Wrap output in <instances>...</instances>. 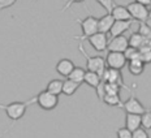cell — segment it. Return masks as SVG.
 <instances>
[{"label": "cell", "mask_w": 151, "mask_h": 138, "mask_svg": "<svg viewBox=\"0 0 151 138\" xmlns=\"http://www.w3.org/2000/svg\"><path fill=\"white\" fill-rule=\"evenodd\" d=\"M100 76L98 73H95V72H90V70H86V73H85V78H83V82L87 83L90 87H94V89H96V86L100 83Z\"/></svg>", "instance_id": "e0dca14e"}, {"label": "cell", "mask_w": 151, "mask_h": 138, "mask_svg": "<svg viewBox=\"0 0 151 138\" xmlns=\"http://www.w3.org/2000/svg\"><path fill=\"white\" fill-rule=\"evenodd\" d=\"M16 3H17V0H0V11L12 7V5L16 4Z\"/></svg>", "instance_id": "4dcf8cb0"}, {"label": "cell", "mask_w": 151, "mask_h": 138, "mask_svg": "<svg viewBox=\"0 0 151 138\" xmlns=\"http://www.w3.org/2000/svg\"><path fill=\"white\" fill-rule=\"evenodd\" d=\"M124 56H125V59H127L128 61H130V60H134V59H141V54H139V51H138L137 48H133V47H128L127 50H125L124 52Z\"/></svg>", "instance_id": "cb8c5ba5"}, {"label": "cell", "mask_w": 151, "mask_h": 138, "mask_svg": "<svg viewBox=\"0 0 151 138\" xmlns=\"http://www.w3.org/2000/svg\"><path fill=\"white\" fill-rule=\"evenodd\" d=\"M128 60L122 52H108L106 58V64L108 65L109 69H116V70H121L122 68L127 65Z\"/></svg>", "instance_id": "8992f818"}, {"label": "cell", "mask_w": 151, "mask_h": 138, "mask_svg": "<svg viewBox=\"0 0 151 138\" xmlns=\"http://www.w3.org/2000/svg\"><path fill=\"white\" fill-rule=\"evenodd\" d=\"M149 18H150V20H151V8L149 9Z\"/></svg>", "instance_id": "8d00e7d4"}, {"label": "cell", "mask_w": 151, "mask_h": 138, "mask_svg": "<svg viewBox=\"0 0 151 138\" xmlns=\"http://www.w3.org/2000/svg\"><path fill=\"white\" fill-rule=\"evenodd\" d=\"M9 129H11V128H8V129H7V130H5V132H3V133H1V134H0V138H1L3 136H4V134H5V133H7V132H9Z\"/></svg>", "instance_id": "d590c367"}, {"label": "cell", "mask_w": 151, "mask_h": 138, "mask_svg": "<svg viewBox=\"0 0 151 138\" xmlns=\"http://www.w3.org/2000/svg\"><path fill=\"white\" fill-rule=\"evenodd\" d=\"M85 0H68L67 3H65V5L61 8V12H65V11H68L69 8L72 7V4H74V3H83Z\"/></svg>", "instance_id": "d6a6232c"}, {"label": "cell", "mask_w": 151, "mask_h": 138, "mask_svg": "<svg viewBox=\"0 0 151 138\" xmlns=\"http://www.w3.org/2000/svg\"><path fill=\"white\" fill-rule=\"evenodd\" d=\"M117 138H133V132H130L127 126L120 128L117 130Z\"/></svg>", "instance_id": "83f0119b"}, {"label": "cell", "mask_w": 151, "mask_h": 138, "mask_svg": "<svg viewBox=\"0 0 151 138\" xmlns=\"http://www.w3.org/2000/svg\"><path fill=\"white\" fill-rule=\"evenodd\" d=\"M122 108L127 111V114H136V115H142L146 111V108L143 107L142 103L134 96V93L127 102L122 103Z\"/></svg>", "instance_id": "9c48e42d"}, {"label": "cell", "mask_w": 151, "mask_h": 138, "mask_svg": "<svg viewBox=\"0 0 151 138\" xmlns=\"http://www.w3.org/2000/svg\"><path fill=\"white\" fill-rule=\"evenodd\" d=\"M78 50L82 52V55L85 56V59H86V69H87V70L95 72V73H98L99 76L102 77L103 72H104V69H106V60H104V58H102V56H90L86 51H85L82 43H80Z\"/></svg>", "instance_id": "7a4b0ae2"}, {"label": "cell", "mask_w": 151, "mask_h": 138, "mask_svg": "<svg viewBox=\"0 0 151 138\" xmlns=\"http://www.w3.org/2000/svg\"><path fill=\"white\" fill-rule=\"evenodd\" d=\"M128 47H129L128 38L124 35H119L112 38L111 40H108L107 50H108V52H124Z\"/></svg>", "instance_id": "30bf717a"}, {"label": "cell", "mask_w": 151, "mask_h": 138, "mask_svg": "<svg viewBox=\"0 0 151 138\" xmlns=\"http://www.w3.org/2000/svg\"><path fill=\"white\" fill-rule=\"evenodd\" d=\"M146 25L151 29V20H150V18H147V20H146Z\"/></svg>", "instance_id": "e575fe53"}, {"label": "cell", "mask_w": 151, "mask_h": 138, "mask_svg": "<svg viewBox=\"0 0 151 138\" xmlns=\"http://www.w3.org/2000/svg\"><path fill=\"white\" fill-rule=\"evenodd\" d=\"M96 94H98V98L99 100H103L106 95V91H104V82L103 81H100V83L96 86Z\"/></svg>", "instance_id": "f546056e"}, {"label": "cell", "mask_w": 151, "mask_h": 138, "mask_svg": "<svg viewBox=\"0 0 151 138\" xmlns=\"http://www.w3.org/2000/svg\"><path fill=\"white\" fill-rule=\"evenodd\" d=\"M113 22H115V20H113L111 13H107L106 16L98 18V31L99 33H103V34H108Z\"/></svg>", "instance_id": "7c38bea8"}, {"label": "cell", "mask_w": 151, "mask_h": 138, "mask_svg": "<svg viewBox=\"0 0 151 138\" xmlns=\"http://www.w3.org/2000/svg\"><path fill=\"white\" fill-rule=\"evenodd\" d=\"M141 54V60L145 64H150L151 63V51H146V52H139Z\"/></svg>", "instance_id": "1f68e13d"}, {"label": "cell", "mask_w": 151, "mask_h": 138, "mask_svg": "<svg viewBox=\"0 0 151 138\" xmlns=\"http://www.w3.org/2000/svg\"><path fill=\"white\" fill-rule=\"evenodd\" d=\"M34 103H37V98L26 100V102H12V103H9V104H1V103H0V109L5 111V115H7L12 121H17L25 115L27 107L34 104Z\"/></svg>", "instance_id": "6da1fadb"}, {"label": "cell", "mask_w": 151, "mask_h": 138, "mask_svg": "<svg viewBox=\"0 0 151 138\" xmlns=\"http://www.w3.org/2000/svg\"><path fill=\"white\" fill-rule=\"evenodd\" d=\"M145 63L141 60V59H134V60L128 61V69L133 76H139V74L143 73L145 70Z\"/></svg>", "instance_id": "9a60e30c"}, {"label": "cell", "mask_w": 151, "mask_h": 138, "mask_svg": "<svg viewBox=\"0 0 151 138\" xmlns=\"http://www.w3.org/2000/svg\"><path fill=\"white\" fill-rule=\"evenodd\" d=\"M76 22L80 24L81 29H82V35L74 37V39H81V43H82V40L98 33V18L94 16H87L83 20H76Z\"/></svg>", "instance_id": "3957f363"}, {"label": "cell", "mask_w": 151, "mask_h": 138, "mask_svg": "<svg viewBox=\"0 0 151 138\" xmlns=\"http://www.w3.org/2000/svg\"><path fill=\"white\" fill-rule=\"evenodd\" d=\"M112 17L115 21H129V20H133L132 18L130 13L128 12L127 7H124V5H116L115 8L112 9L111 12Z\"/></svg>", "instance_id": "5bb4252c"}, {"label": "cell", "mask_w": 151, "mask_h": 138, "mask_svg": "<svg viewBox=\"0 0 151 138\" xmlns=\"http://www.w3.org/2000/svg\"><path fill=\"white\" fill-rule=\"evenodd\" d=\"M133 138H149V134H147L146 129H143V128L141 126L133 132Z\"/></svg>", "instance_id": "f1b7e54d"}, {"label": "cell", "mask_w": 151, "mask_h": 138, "mask_svg": "<svg viewBox=\"0 0 151 138\" xmlns=\"http://www.w3.org/2000/svg\"><path fill=\"white\" fill-rule=\"evenodd\" d=\"M73 69H74V64H73V61L69 60V59H61V60L56 64V72H58L60 76H64V77H68Z\"/></svg>", "instance_id": "4fadbf2b"}, {"label": "cell", "mask_w": 151, "mask_h": 138, "mask_svg": "<svg viewBox=\"0 0 151 138\" xmlns=\"http://www.w3.org/2000/svg\"><path fill=\"white\" fill-rule=\"evenodd\" d=\"M96 3H99L103 8L107 11V13H111L112 9L116 7L115 0H96Z\"/></svg>", "instance_id": "484cf974"}, {"label": "cell", "mask_w": 151, "mask_h": 138, "mask_svg": "<svg viewBox=\"0 0 151 138\" xmlns=\"http://www.w3.org/2000/svg\"><path fill=\"white\" fill-rule=\"evenodd\" d=\"M78 87H80V85H78L77 82H73V81H70V80H67V81L63 82V94L70 96V95H73V94L77 91Z\"/></svg>", "instance_id": "44dd1931"}, {"label": "cell", "mask_w": 151, "mask_h": 138, "mask_svg": "<svg viewBox=\"0 0 151 138\" xmlns=\"http://www.w3.org/2000/svg\"><path fill=\"white\" fill-rule=\"evenodd\" d=\"M85 73H86V70H85L83 68L74 67V69L70 72V74L68 76V80H70V81H73V82H77L78 85H81V83H83Z\"/></svg>", "instance_id": "ac0fdd59"}, {"label": "cell", "mask_w": 151, "mask_h": 138, "mask_svg": "<svg viewBox=\"0 0 151 138\" xmlns=\"http://www.w3.org/2000/svg\"><path fill=\"white\" fill-rule=\"evenodd\" d=\"M128 12L130 13L133 20H137L138 22H146V20L149 18V8L145 5L139 4V3H129L127 5Z\"/></svg>", "instance_id": "5b68a950"}, {"label": "cell", "mask_w": 151, "mask_h": 138, "mask_svg": "<svg viewBox=\"0 0 151 138\" xmlns=\"http://www.w3.org/2000/svg\"><path fill=\"white\" fill-rule=\"evenodd\" d=\"M35 98H37V104L39 106L40 108L46 109V111H52V109H55L59 104L58 95H53V94L48 93L47 90L40 91Z\"/></svg>", "instance_id": "277c9868"}, {"label": "cell", "mask_w": 151, "mask_h": 138, "mask_svg": "<svg viewBox=\"0 0 151 138\" xmlns=\"http://www.w3.org/2000/svg\"><path fill=\"white\" fill-rule=\"evenodd\" d=\"M143 37L139 33H133L130 37H129V39H128V43H129V47H133V48H139L141 46H142V43H143Z\"/></svg>", "instance_id": "7402d4cb"}, {"label": "cell", "mask_w": 151, "mask_h": 138, "mask_svg": "<svg viewBox=\"0 0 151 138\" xmlns=\"http://www.w3.org/2000/svg\"><path fill=\"white\" fill-rule=\"evenodd\" d=\"M125 126L130 132H134L138 128H141V115L136 114H127L125 119Z\"/></svg>", "instance_id": "2e32d148"}, {"label": "cell", "mask_w": 151, "mask_h": 138, "mask_svg": "<svg viewBox=\"0 0 151 138\" xmlns=\"http://www.w3.org/2000/svg\"><path fill=\"white\" fill-rule=\"evenodd\" d=\"M35 1H37V0H35Z\"/></svg>", "instance_id": "74e56055"}, {"label": "cell", "mask_w": 151, "mask_h": 138, "mask_svg": "<svg viewBox=\"0 0 151 138\" xmlns=\"http://www.w3.org/2000/svg\"><path fill=\"white\" fill-rule=\"evenodd\" d=\"M90 46H93V48L98 52H104L108 46V38H107V34L103 33H95L94 35H91L87 38Z\"/></svg>", "instance_id": "ba28073f"}, {"label": "cell", "mask_w": 151, "mask_h": 138, "mask_svg": "<svg viewBox=\"0 0 151 138\" xmlns=\"http://www.w3.org/2000/svg\"><path fill=\"white\" fill-rule=\"evenodd\" d=\"M63 82H64V81H61V80H52V81H50L48 85H47V87H46V90L48 93L53 94V95H58L59 96L63 93Z\"/></svg>", "instance_id": "d6986e66"}, {"label": "cell", "mask_w": 151, "mask_h": 138, "mask_svg": "<svg viewBox=\"0 0 151 138\" xmlns=\"http://www.w3.org/2000/svg\"><path fill=\"white\" fill-rule=\"evenodd\" d=\"M103 102L112 107H122V100L120 98V94H106Z\"/></svg>", "instance_id": "ffe728a7"}, {"label": "cell", "mask_w": 151, "mask_h": 138, "mask_svg": "<svg viewBox=\"0 0 151 138\" xmlns=\"http://www.w3.org/2000/svg\"><path fill=\"white\" fill-rule=\"evenodd\" d=\"M138 33L143 37V38L151 39V29L146 25V22H139V27H138Z\"/></svg>", "instance_id": "d4e9b609"}, {"label": "cell", "mask_w": 151, "mask_h": 138, "mask_svg": "<svg viewBox=\"0 0 151 138\" xmlns=\"http://www.w3.org/2000/svg\"><path fill=\"white\" fill-rule=\"evenodd\" d=\"M141 126L143 129H151V109H146L141 115Z\"/></svg>", "instance_id": "603a6c76"}, {"label": "cell", "mask_w": 151, "mask_h": 138, "mask_svg": "<svg viewBox=\"0 0 151 138\" xmlns=\"http://www.w3.org/2000/svg\"><path fill=\"white\" fill-rule=\"evenodd\" d=\"M100 80L103 82H109V83H115L119 85L120 87H125L128 89V86L124 85V81H122V76H121V70H116V69H104Z\"/></svg>", "instance_id": "52a82bcc"}, {"label": "cell", "mask_w": 151, "mask_h": 138, "mask_svg": "<svg viewBox=\"0 0 151 138\" xmlns=\"http://www.w3.org/2000/svg\"><path fill=\"white\" fill-rule=\"evenodd\" d=\"M133 22H134V20H129V21H115L108 34L112 37V38H115V37H119V35H124L125 31H128L129 29H130V26L133 25Z\"/></svg>", "instance_id": "8fae6325"}, {"label": "cell", "mask_w": 151, "mask_h": 138, "mask_svg": "<svg viewBox=\"0 0 151 138\" xmlns=\"http://www.w3.org/2000/svg\"><path fill=\"white\" fill-rule=\"evenodd\" d=\"M136 3H139V4L145 5V7H151V0H134Z\"/></svg>", "instance_id": "836d02e7"}, {"label": "cell", "mask_w": 151, "mask_h": 138, "mask_svg": "<svg viewBox=\"0 0 151 138\" xmlns=\"http://www.w3.org/2000/svg\"><path fill=\"white\" fill-rule=\"evenodd\" d=\"M104 91L106 94H120V86L115 83L104 82Z\"/></svg>", "instance_id": "4316f807"}]
</instances>
